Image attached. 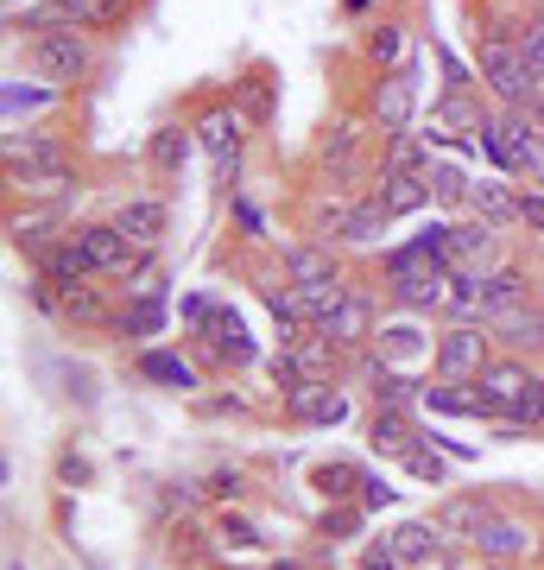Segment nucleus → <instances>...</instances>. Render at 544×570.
I'll use <instances>...</instances> for the list:
<instances>
[{"instance_id":"6ab92c4d","label":"nucleus","mask_w":544,"mask_h":570,"mask_svg":"<svg viewBox=\"0 0 544 570\" xmlns=\"http://www.w3.org/2000/svg\"><path fill=\"white\" fill-rule=\"evenodd\" d=\"M482 558H501V564H513V558H525V551H538V532L525 527V520H513V513H494L482 532H475V546Z\"/></svg>"},{"instance_id":"412c9836","label":"nucleus","mask_w":544,"mask_h":570,"mask_svg":"<svg viewBox=\"0 0 544 570\" xmlns=\"http://www.w3.org/2000/svg\"><path fill=\"white\" fill-rule=\"evenodd\" d=\"M190 146H197V134H190V127H178V121L152 127V134H146V171L171 184L184 171V159H190Z\"/></svg>"},{"instance_id":"a19ab883","label":"nucleus","mask_w":544,"mask_h":570,"mask_svg":"<svg viewBox=\"0 0 544 570\" xmlns=\"http://www.w3.org/2000/svg\"><path fill=\"white\" fill-rule=\"evenodd\" d=\"M520 58H525V70L544 82V13H532V20H520Z\"/></svg>"},{"instance_id":"37998d69","label":"nucleus","mask_w":544,"mask_h":570,"mask_svg":"<svg viewBox=\"0 0 544 570\" xmlns=\"http://www.w3.org/2000/svg\"><path fill=\"white\" fill-rule=\"evenodd\" d=\"M405 475H418V482H431V489H437L449 469H444V456H437L431 444H412V450H405Z\"/></svg>"},{"instance_id":"423d86ee","label":"nucleus","mask_w":544,"mask_h":570,"mask_svg":"<svg viewBox=\"0 0 544 570\" xmlns=\"http://www.w3.org/2000/svg\"><path fill=\"white\" fill-rule=\"evenodd\" d=\"M317 171H323V184H336V190H348V184L367 171V121L362 115H336V121L323 127Z\"/></svg>"},{"instance_id":"7ed1b4c3","label":"nucleus","mask_w":544,"mask_h":570,"mask_svg":"<svg viewBox=\"0 0 544 570\" xmlns=\"http://www.w3.org/2000/svg\"><path fill=\"white\" fill-rule=\"evenodd\" d=\"M475 77H482V89L501 108H532L538 102V89H544V82L525 70L520 45L513 39H487V32H475Z\"/></svg>"},{"instance_id":"a18cd8bd","label":"nucleus","mask_w":544,"mask_h":570,"mask_svg":"<svg viewBox=\"0 0 544 570\" xmlns=\"http://www.w3.org/2000/svg\"><path fill=\"white\" fill-rule=\"evenodd\" d=\"M362 570H412L399 558V551H393V539H367V551H362Z\"/></svg>"},{"instance_id":"b1692460","label":"nucleus","mask_w":544,"mask_h":570,"mask_svg":"<svg viewBox=\"0 0 544 570\" xmlns=\"http://www.w3.org/2000/svg\"><path fill=\"white\" fill-rule=\"evenodd\" d=\"M228 102L241 108L254 127H266L273 115H279V82H273V70H260V63H254V70H241V77H235V89H228Z\"/></svg>"},{"instance_id":"7c9ffc66","label":"nucleus","mask_w":544,"mask_h":570,"mask_svg":"<svg viewBox=\"0 0 544 570\" xmlns=\"http://www.w3.org/2000/svg\"><path fill=\"white\" fill-rule=\"evenodd\" d=\"M140 374L146 381H159V387H171V393H197V367L184 362V355H171V348H146Z\"/></svg>"},{"instance_id":"603ef678","label":"nucleus","mask_w":544,"mask_h":570,"mask_svg":"<svg viewBox=\"0 0 544 570\" xmlns=\"http://www.w3.org/2000/svg\"><path fill=\"white\" fill-rule=\"evenodd\" d=\"M96 13H101V32H108V26H121L133 13V0H96Z\"/></svg>"},{"instance_id":"4468645a","label":"nucleus","mask_w":544,"mask_h":570,"mask_svg":"<svg viewBox=\"0 0 544 570\" xmlns=\"http://www.w3.org/2000/svg\"><path fill=\"white\" fill-rule=\"evenodd\" d=\"M386 539H393V551H399V558H405L412 570L444 564L449 551H456V546H449V532L437 527V520H405V527H393Z\"/></svg>"},{"instance_id":"39448f33","label":"nucleus","mask_w":544,"mask_h":570,"mask_svg":"<svg viewBox=\"0 0 544 570\" xmlns=\"http://www.w3.org/2000/svg\"><path fill=\"white\" fill-rule=\"evenodd\" d=\"M26 63H32V77L70 89L96 70V32H39L26 45Z\"/></svg>"},{"instance_id":"5fc2aeb1","label":"nucleus","mask_w":544,"mask_h":570,"mask_svg":"<svg viewBox=\"0 0 544 570\" xmlns=\"http://www.w3.org/2000/svg\"><path fill=\"white\" fill-rule=\"evenodd\" d=\"M525 115H532V121H538V134H544V89H538V102L525 108Z\"/></svg>"},{"instance_id":"c85d7f7f","label":"nucleus","mask_w":544,"mask_h":570,"mask_svg":"<svg viewBox=\"0 0 544 570\" xmlns=\"http://www.w3.org/2000/svg\"><path fill=\"white\" fill-rule=\"evenodd\" d=\"M202 336H209V348H216V362H222V367H247V362H254V343H247V330L235 324V311H216V317L202 324Z\"/></svg>"},{"instance_id":"cd10ccee","label":"nucleus","mask_w":544,"mask_h":570,"mask_svg":"<svg viewBox=\"0 0 544 570\" xmlns=\"http://www.w3.org/2000/svg\"><path fill=\"white\" fill-rule=\"evenodd\" d=\"M367 444L380 450V456H405V450L418 444V431H412V412L374 406V419H367Z\"/></svg>"},{"instance_id":"4c0bfd02","label":"nucleus","mask_w":544,"mask_h":570,"mask_svg":"<svg viewBox=\"0 0 544 570\" xmlns=\"http://www.w3.org/2000/svg\"><path fill=\"white\" fill-rule=\"evenodd\" d=\"M121 336H133V343H140V336H159L165 330V298H133V305L121 311Z\"/></svg>"},{"instance_id":"a211bd4d","label":"nucleus","mask_w":544,"mask_h":570,"mask_svg":"<svg viewBox=\"0 0 544 570\" xmlns=\"http://www.w3.org/2000/svg\"><path fill=\"white\" fill-rule=\"evenodd\" d=\"M58 317H63V324H77V330H115V324H121V311L108 305V292H101L96 279L58 292Z\"/></svg>"},{"instance_id":"ea45409f","label":"nucleus","mask_w":544,"mask_h":570,"mask_svg":"<svg viewBox=\"0 0 544 570\" xmlns=\"http://www.w3.org/2000/svg\"><path fill=\"white\" fill-rule=\"evenodd\" d=\"M362 520H367V508L362 501H336V508H323V520H317V532L336 546V539H355L362 532Z\"/></svg>"},{"instance_id":"6e6d98bb","label":"nucleus","mask_w":544,"mask_h":570,"mask_svg":"<svg viewBox=\"0 0 544 570\" xmlns=\"http://www.w3.org/2000/svg\"><path fill=\"white\" fill-rule=\"evenodd\" d=\"M273 570H304V564H298V558H285V564H273Z\"/></svg>"},{"instance_id":"f03ea898","label":"nucleus","mask_w":544,"mask_h":570,"mask_svg":"<svg viewBox=\"0 0 544 570\" xmlns=\"http://www.w3.org/2000/svg\"><path fill=\"white\" fill-rule=\"evenodd\" d=\"M380 285H386V298L399 311H444L449 305V266L444 261H431V254H418V247L405 242V247H393L380 261Z\"/></svg>"},{"instance_id":"bf43d9fd","label":"nucleus","mask_w":544,"mask_h":570,"mask_svg":"<svg viewBox=\"0 0 544 570\" xmlns=\"http://www.w3.org/2000/svg\"><path fill=\"white\" fill-rule=\"evenodd\" d=\"M532 184H538V190H544V171H538V178H532Z\"/></svg>"},{"instance_id":"72a5a7b5","label":"nucleus","mask_w":544,"mask_h":570,"mask_svg":"<svg viewBox=\"0 0 544 570\" xmlns=\"http://www.w3.org/2000/svg\"><path fill=\"white\" fill-rule=\"evenodd\" d=\"M317 494L336 508V501H362V482H367V469L362 463H317Z\"/></svg>"},{"instance_id":"2f4dec72","label":"nucleus","mask_w":544,"mask_h":570,"mask_svg":"<svg viewBox=\"0 0 544 570\" xmlns=\"http://www.w3.org/2000/svg\"><path fill=\"white\" fill-rule=\"evenodd\" d=\"M424 178H431V197H437V209H463V216H468V197H475V178H468L463 165L437 159L431 171H424Z\"/></svg>"},{"instance_id":"8fccbe9b","label":"nucleus","mask_w":544,"mask_h":570,"mask_svg":"<svg viewBox=\"0 0 544 570\" xmlns=\"http://www.w3.org/2000/svg\"><path fill=\"white\" fill-rule=\"evenodd\" d=\"M222 539H228V546H254V539H260V532L247 527L241 513H222Z\"/></svg>"},{"instance_id":"58836bf2","label":"nucleus","mask_w":544,"mask_h":570,"mask_svg":"<svg viewBox=\"0 0 544 570\" xmlns=\"http://www.w3.org/2000/svg\"><path fill=\"white\" fill-rule=\"evenodd\" d=\"M266 374H273V387H279V400H291L298 387H310V374H304L298 348H273V355H266Z\"/></svg>"},{"instance_id":"c9c22d12","label":"nucleus","mask_w":544,"mask_h":570,"mask_svg":"<svg viewBox=\"0 0 544 570\" xmlns=\"http://www.w3.org/2000/svg\"><path fill=\"white\" fill-rule=\"evenodd\" d=\"M405 26L399 20H380L367 26V63H380V70H405Z\"/></svg>"},{"instance_id":"20e7f679","label":"nucleus","mask_w":544,"mask_h":570,"mask_svg":"<svg viewBox=\"0 0 544 570\" xmlns=\"http://www.w3.org/2000/svg\"><path fill=\"white\" fill-rule=\"evenodd\" d=\"M487 362H494V330L487 324H449L437 336V348H431V367L449 387H475Z\"/></svg>"},{"instance_id":"f257e3e1","label":"nucleus","mask_w":544,"mask_h":570,"mask_svg":"<svg viewBox=\"0 0 544 570\" xmlns=\"http://www.w3.org/2000/svg\"><path fill=\"white\" fill-rule=\"evenodd\" d=\"M475 140H482V153L494 159L501 178H538L544 171V134L525 108H494V115L475 127Z\"/></svg>"},{"instance_id":"e433bc0d","label":"nucleus","mask_w":544,"mask_h":570,"mask_svg":"<svg viewBox=\"0 0 544 570\" xmlns=\"http://www.w3.org/2000/svg\"><path fill=\"white\" fill-rule=\"evenodd\" d=\"M26 197H70L77 190V165H58V171H13Z\"/></svg>"},{"instance_id":"13d9d810","label":"nucleus","mask_w":544,"mask_h":570,"mask_svg":"<svg viewBox=\"0 0 544 570\" xmlns=\"http://www.w3.org/2000/svg\"><path fill=\"white\" fill-rule=\"evenodd\" d=\"M7 570H26V564H20V558H13V564H7Z\"/></svg>"},{"instance_id":"aec40b11","label":"nucleus","mask_w":544,"mask_h":570,"mask_svg":"<svg viewBox=\"0 0 544 570\" xmlns=\"http://www.w3.org/2000/svg\"><path fill=\"white\" fill-rule=\"evenodd\" d=\"M279 273L291 285H329V279H343V261H336L329 242H298V247H285Z\"/></svg>"},{"instance_id":"f8f14e48","label":"nucleus","mask_w":544,"mask_h":570,"mask_svg":"<svg viewBox=\"0 0 544 570\" xmlns=\"http://www.w3.org/2000/svg\"><path fill=\"white\" fill-rule=\"evenodd\" d=\"M468 216H482L506 235V228H525V190L513 178H475V197H468Z\"/></svg>"},{"instance_id":"5701e85b","label":"nucleus","mask_w":544,"mask_h":570,"mask_svg":"<svg viewBox=\"0 0 544 570\" xmlns=\"http://www.w3.org/2000/svg\"><path fill=\"white\" fill-rule=\"evenodd\" d=\"M520 305H532V273L525 266H494L482 279V324L487 317H501V311H520Z\"/></svg>"},{"instance_id":"f3484780","label":"nucleus","mask_w":544,"mask_h":570,"mask_svg":"<svg viewBox=\"0 0 544 570\" xmlns=\"http://www.w3.org/2000/svg\"><path fill=\"white\" fill-rule=\"evenodd\" d=\"M374 197L386 204V216H418V209H431L437 197H431V178L424 171H374Z\"/></svg>"},{"instance_id":"f704fd0d","label":"nucleus","mask_w":544,"mask_h":570,"mask_svg":"<svg viewBox=\"0 0 544 570\" xmlns=\"http://www.w3.org/2000/svg\"><path fill=\"white\" fill-rule=\"evenodd\" d=\"M380 165H386V171H431V165H437V153H431V140H424V134H386Z\"/></svg>"},{"instance_id":"864d4df0","label":"nucleus","mask_w":544,"mask_h":570,"mask_svg":"<svg viewBox=\"0 0 544 570\" xmlns=\"http://www.w3.org/2000/svg\"><path fill=\"white\" fill-rule=\"evenodd\" d=\"M525 228L544 235V190H525Z\"/></svg>"},{"instance_id":"dca6fc26","label":"nucleus","mask_w":544,"mask_h":570,"mask_svg":"<svg viewBox=\"0 0 544 570\" xmlns=\"http://www.w3.org/2000/svg\"><path fill=\"white\" fill-rule=\"evenodd\" d=\"M115 228H121L133 247H159L165 228H171V204H165V197H127V204L115 209Z\"/></svg>"},{"instance_id":"9d476101","label":"nucleus","mask_w":544,"mask_h":570,"mask_svg":"<svg viewBox=\"0 0 544 570\" xmlns=\"http://www.w3.org/2000/svg\"><path fill=\"white\" fill-rule=\"evenodd\" d=\"M70 235H77V247L89 254L96 279H127V273L140 266V254H146V247H133L115 223H82V228H70Z\"/></svg>"},{"instance_id":"473e14b6","label":"nucleus","mask_w":544,"mask_h":570,"mask_svg":"<svg viewBox=\"0 0 544 570\" xmlns=\"http://www.w3.org/2000/svg\"><path fill=\"white\" fill-rule=\"evenodd\" d=\"M58 96H63V89H58V82H26V77H13V82H7V89H0V102H7V121H20V115H44V108H51V102H58Z\"/></svg>"},{"instance_id":"2eb2a0df","label":"nucleus","mask_w":544,"mask_h":570,"mask_svg":"<svg viewBox=\"0 0 544 570\" xmlns=\"http://www.w3.org/2000/svg\"><path fill=\"white\" fill-rule=\"evenodd\" d=\"M285 419H298V425H343L348 419V393L336 381H310L285 400Z\"/></svg>"},{"instance_id":"6e6552de","label":"nucleus","mask_w":544,"mask_h":570,"mask_svg":"<svg viewBox=\"0 0 544 570\" xmlns=\"http://www.w3.org/2000/svg\"><path fill=\"white\" fill-rule=\"evenodd\" d=\"M412 108H418V82H412V63L405 70H380L367 82V121L380 134H412Z\"/></svg>"},{"instance_id":"a878e982","label":"nucleus","mask_w":544,"mask_h":570,"mask_svg":"<svg viewBox=\"0 0 544 570\" xmlns=\"http://www.w3.org/2000/svg\"><path fill=\"white\" fill-rule=\"evenodd\" d=\"M532 381H538V374L525 367V355H494V362L482 367V381H475V387H482L487 400H501V406L513 412V400H520V393L532 387Z\"/></svg>"},{"instance_id":"4d7b16f0","label":"nucleus","mask_w":544,"mask_h":570,"mask_svg":"<svg viewBox=\"0 0 544 570\" xmlns=\"http://www.w3.org/2000/svg\"><path fill=\"white\" fill-rule=\"evenodd\" d=\"M532 558H538V570H544V532H538V551H532Z\"/></svg>"},{"instance_id":"de8ad7c7","label":"nucleus","mask_w":544,"mask_h":570,"mask_svg":"<svg viewBox=\"0 0 544 570\" xmlns=\"http://www.w3.org/2000/svg\"><path fill=\"white\" fill-rule=\"evenodd\" d=\"M247 400L241 393H216V400H202V419H241Z\"/></svg>"},{"instance_id":"1a4fd4ad","label":"nucleus","mask_w":544,"mask_h":570,"mask_svg":"<svg viewBox=\"0 0 544 570\" xmlns=\"http://www.w3.org/2000/svg\"><path fill=\"white\" fill-rule=\"evenodd\" d=\"M317 330L343 348V355H367V348H374V336H380V305H374L367 292H355V285H348V298L329 311Z\"/></svg>"},{"instance_id":"09e8293b","label":"nucleus","mask_w":544,"mask_h":570,"mask_svg":"<svg viewBox=\"0 0 544 570\" xmlns=\"http://www.w3.org/2000/svg\"><path fill=\"white\" fill-rule=\"evenodd\" d=\"M393 494H399V489H386V475H367V482H362V508H367V513H374V508H393Z\"/></svg>"},{"instance_id":"49530a36","label":"nucleus","mask_w":544,"mask_h":570,"mask_svg":"<svg viewBox=\"0 0 544 570\" xmlns=\"http://www.w3.org/2000/svg\"><path fill=\"white\" fill-rule=\"evenodd\" d=\"M58 482H63V489H89V456L63 450V456H58Z\"/></svg>"},{"instance_id":"4be33fe9","label":"nucleus","mask_w":544,"mask_h":570,"mask_svg":"<svg viewBox=\"0 0 544 570\" xmlns=\"http://www.w3.org/2000/svg\"><path fill=\"white\" fill-rule=\"evenodd\" d=\"M487 330H494V343H501L506 355H538L544 348V311L538 305L501 311V317H487Z\"/></svg>"},{"instance_id":"9b49d317","label":"nucleus","mask_w":544,"mask_h":570,"mask_svg":"<svg viewBox=\"0 0 544 570\" xmlns=\"http://www.w3.org/2000/svg\"><path fill=\"white\" fill-rule=\"evenodd\" d=\"M58 165H70V140L63 134H51V127H13L7 134V178L13 171H58Z\"/></svg>"},{"instance_id":"3c124183","label":"nucleus","mask_w":544,"mask_h":570,"mask_svg":"<svg viewBox=\"0 0 544 570\" xmlns=\"http://www.w3.org/2000/svg\"><path fill=\"white\" fill-rule=\"evenodd\" d=\"M444 564H449V570H513V564H501V558H482V551H475V558H463V551H449Z\"/></svg>"},{"instance_id":"0eeeda50","label":"nucleus","mask_w":544,"mask_h":570,"mask_svg":"<svg viewBox=\"0 0 544 570\" xmlns=\"http://www.w3.org/2000/svg\"><path fill=\"white\" fill-rule=\"evenodd\" d=\"M190 134H197V146L209 153L216 178L228 184L235 171H241V146H247V134H254V121H247L235 102H216V108H202V115H197V127H190Z\"/></svg>"},{"instance_id":"c756f323","label":"nucleus","mask_w":544,"mask_h":570,"mask_svg":"<svg viewBox=\"0 0 544 570\" xmlns=\"http://www.w3.org/2000/svg\"><path fill=\"white\" fill-rule=\"evenodd\" d=\"M386 223H393V216H386V204L374 197V190H362V197H355V209H348L343 247H374L386 235Z\"/></svg>"},{"instance_id":"c03bdc74","label":"nucleus","mask_w":544,"mask_h":570,"mask_svg":"<svg viewBox=\"0 0 544 570\" xmlns=\"http://www.w3.org/2000/svg\"><path fill=\"white\" fill-rule=\"evenodd\" d=\"M202 494H209L202 482H165V494H159V513H190V508L202 501Z\"/></svg>"},{"instance_id":"bb28decb","label":"nucleus","mask_w":544,"mask_h":570,"mask_svg":"<svg viewBox=\"0 0 544 570\" xmlns=\"http://www.w3.org/2000/svg\"><path fill=\"white\" fill-rule=\"evenodd\" d=\"M39 279L51 285V292H70V285L96 279V266H89V254L77 247V235H70V242H58L51 254H44V261H39Z\"/></svg>"},{"instance_id":"393cba45","label":"nucleus","mask_w":544,"mask_h":570,"mask_svg":"<svg viewBox=\"0 0 544 570\" xmlns=\"http://www.w3.org/2000/svg\"><path fill=\"white\" fill-rule=\"evenodd\" d=\"M7 235H13V247H20L32 266H39L58 242H70V235H58V209H32V216H13V223H7Z\"/></svg>"},{"instance_id":"79ce46f5","label":"nucleus","mask_w":544,"mask_h":570,"mask_svg":"<svg viewBox=\"0 0 544 570\" xmlns=\"http://www.w3.org/2000/svg\"><path fill=\"white\" fill-rule=\"evenodd\" d=\"M202 489H209V501H241V494H247V469L241 463L209 469V482H202Z\"/></svg>"},{"instance_id":"ddd939ff","label":"nucleus","mask_w":544,"mask_h":570,"mask_svg":"<svg viewBox=\"0 0 544 570\" xmlns=\"http://www.w3.org/2000/svg\"><path fill=\"white\" fill-rule=\"evenodd\" d=\"M494 513H501V508H494L487 494H449V501H437V508H431V520L449 532V546H475V532H482Z\"/></svg>"}]
</instances>
